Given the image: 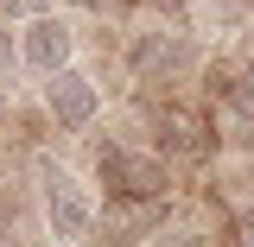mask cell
I'll use <instances>...</instances> for the list:
<instances>
[{"label": "cell", "mask_w": 254, "mask_h": 247, "mask_svg": "<svg viewBox=\"0 0 254 247\" xmlns=\"http://www.w3.org/2000/svg\"><path fill=\"white\" fill-rule=\"evenodd\" d=\"M13 70H26V57H19V32H6V26H0V83H6Z\"/></svg>", "instance_id": "9c48e42d"}, {"label": "cell", "mask_w": 254, "mask_h": 247, "mask_svg": "<svg viewBox=\"0 0 254 247\" xmlns=\"http://www.w3.org/2000/svg\"><path fill=\"white\" fill-rule=\"evenodd\" d=\"M229 247H254V203L235 216V228H229Z\"/></svg>", "instance_id": "30bf717a"}, {"label": "cell", "mask_w": 254, "mask_h": 247, "mask_svg": "<svg viewBox=\"0 0 254 247\" xmlns=\"http://www.w3.org/2000/svg\"><path fill=\"white\" fill-rule=\"evenodd\" d=\"M38 209H45V235L58 247H89L102 235V203H89V190L76 171L64 165H38Z\"/></svg>", "instance_id": "6da1fadb"}, {"label": "cell", "mask_w": 254, "mask_h": 247, "mask_svg": "<svg viewBox=\"0 0 254 247\" xmlns=\"http://www.w3.org/2000/svg\"><path fill=\"white\" fill-rule=\"evenodd\" d=\"M153 146L165 165H185V171H197V165H210L222 146L216 121H210V108H197V101H153Z\"/></svg>", "instance_id": "3957f363"}, {"label": "cell", "mask_w": 254, "mask_h": 247, "mask_svg": "<svg viewBox=\"0 0 254 247\" xmlns=\"http://www.w3.org/2000/svg\"><path fill=\"white\" fill-rule=\"evenodd\" d=\"M216 95L229 101L235 127H248V121H254V51H242L235 63H216Z\"/></svg>", "instance_id": "ba28073f"}, {"label": "cell", "mask_w": 254, "mask_h": 247, "mask_svg": "<svg viewBox=\"0 0 254 247\" xmlns=\"http://www.w3.org/2000/svg\"><path fill=\"white\" fill-rule=\"evenodd\" d=\"M58 6H83V13H108V0H58Z\"/></svg>", "instance_id": "4fadbf2b"}, {"label": "cell", "mask_w": 254, "mask_h": 247, "mask_svg": "<svg viewBox=\"0 0 254 247\" xmlns=\"http://www.w3.org/2000/svg\"><path fill=\"white\" fill-rule=\"evenodd\" d=\"M197 63H203V51L190 45L185 26H140L127 38V70L140 89H178L197 76Z\"/></svg>", "instance_id": "7a4b0ae2"}, {"label": "cell", "mask_w": 254, "mask_h": 247, "mask_svg": "<svg viewBox=\"0 0 254 247\" xmlns=\"http://www.w3.org/2000/svg\"><path fill=\"white\" fill-rule=\"evenodd\" d=\"M95 184H102V197H172V165L153 146L102 140L95 146Z\"/></svg>", "instance_id": "277c9868"}, {"label": "cell", "mask_w": 254, "mask_h": 247, "mask_svg": "<svg viewBox=\"0 0 254 247\" xmlns=\"http://www.w3.org/2000/svg\"><path fill=\"white\" fill-rule=\"evenodd\" d=\"M172 197H102V235L108 247H146L172 228Z\"/></svg>", "instance_id": "5b68a950"}, {"label": "cell", "mask_w": 254, "mask_h": 247, "mask_svg": "<svg viewBox=\"0 0 254 247\" xmlns=\"http://www.w3.org/2000/svg\"><path fill=\"white\" fill-rule=\"evenodd\" d=\"M242 6H248V19H254V0H242Z\"/></svg>", "instance_id": "5bb4252c"}, {"label": "cell", "mask_w": 254, "mask_h": 247, "mask_svg": "<svg viewBox=\"0 0 254 247\" xmlns=\"http://www.w3.org/2000/svg\"><path fill=\"white\" fill-rule=\"evenodd\" d=\"M0 13H13V19H32V13H45V0H0Z\"/></svg>", "instance_id": "8fae6325"}, {"label": "cell", "mask_w": 254, "mask_h": 247, "mask_svg": "<svg viewBox=\"0 0 254 247\" xmlns=\"http://www.w3.org/2000/svg\"><path fill=\"white\" fill-rule=\"evenodd\" d=\"M235 146H242V152L254 158V121H248V127H235Z\"/></svg>", "instance_id": "7c38bea8"}, {"label": "cell", "mask_w": 254, "mask_h": 247, "mask_svg": "<svg viewBox=\"0 0 254 247\" xmlns=\"http://www.w3.org/2000/svg\"><path fill=\"white\" fill-rule=\"evenodd\" d=\"M19 57H26L32 76H58V70H70L76 63V26L64 19V13H32L26 26H19Z\"/></svg>", "instance_id": "52a82bcc"}, {"label": "cell", "mask_w": 254, "mask_h": 247, "mask_svg": "<svg viewBox=\"0 0 254 247\" xmlns=\"http://www.w3.org/2000/svg\"><path fill=\"white\" fill-rule=\"evenodd\" d=\"M38 101H45V121L58 127V133H89L102 121V89H95L89 70H76V63L58 70V76H45Z\"/></svg>", "instance_id": "8992f818"}]
</instances>
